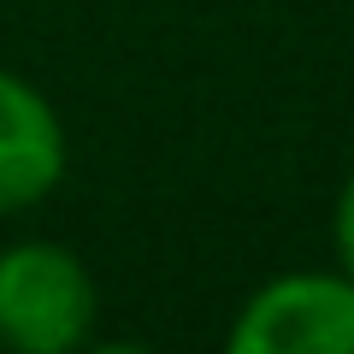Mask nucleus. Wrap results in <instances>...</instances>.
Wrapping results in <instances>:
<instances>
[{
	"label": "nucleus",
	"instance_id": "1",
	"mask_svg": "<svg viewBox=\"0 0 354 354\" xmlns=\"http://www.w3.org/2000/svg\"><path fill=\"white\" fill-rule=\"evenodd\" d=\"M101 325V283L83 254L48 236L0 248V348L12 354H77Z\"/></svg>",
	"mask_w": 354,
	"mask_h": 354
},
{
	"label": "nucleus",
	"instance_id": "3",
	"mask_svg": "<svg viewBox=\"0 0 354 354\" xmlns=\"http://www.w3.org/2000/svg\"><path fill=\"white\" fill-rule=\"evenodd\" d=\"M65 124L59 106L41 95L30 77L0 65V218L41 207L65 183Z\"/></svg>",
	"mask_w": 354,
	"mask_h": 354
},
{
	"label": "nucleus",
	"instance_id": "2",
	"mask_svg": "<svg viewBox=\"0 0 354 354\" xmlns=\"http://www.w3.org/2000/svg\"><path fill=\"white\" fill-rule=\"evenodd\" d=\"M230 354H354V278L283 272L236 307L225 330Z\"/></svg>",
	"mask_w": 354,
	"mask_h": 354
},
{
	"label": "nucleus",
	"instance_id": "4",
	"mask_svg": "<svg viewBox=\"0 0 354 354\" xmlns=\"http://www.w3.org/2000/svg\"><path fill=\"white\" fill-rule=\"evenodd\" d=\"M330 242H337V266L354 278V171L337 189V207H330Z\"/></svg>",
	"mask_w": 354,
	"mask_h": 354
}]
</instances>
